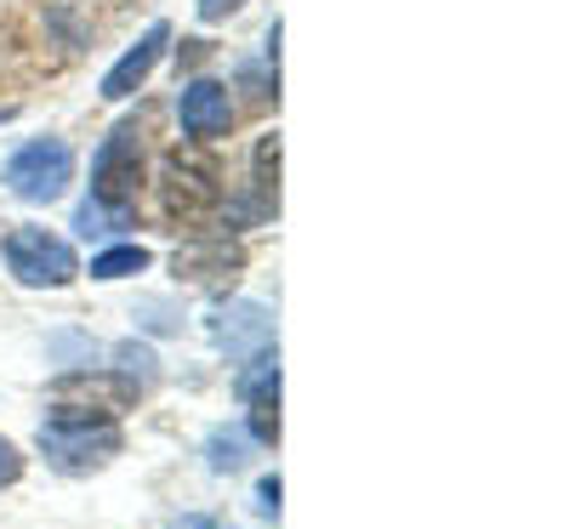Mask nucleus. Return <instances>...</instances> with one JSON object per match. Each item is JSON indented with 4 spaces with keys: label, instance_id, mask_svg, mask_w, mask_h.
<instances>
[{
    "label": "nucleus",
    "instance_id": "nucleus-11",
    "mask_svg": "<svg viewBox=\"0 0 569 529\" xmlns=\"http://www.w3.org/2000/svg\"><path fill=\"white\" fill-rule=\"evenodd\" d=\"M233 393L240 399H262V393H279V353H257L240 365V376H233Z\"/></svg>",
    "mask_w": 569,
    "mask_h": 529
},
{
    "label": "nucleus",
    "instance_id": "nucleus-9",
    "mask_svg": "<svg viewBox=\"0 0 569 529\" xmlns=\"http://www.w3.org/2000/svg\"><path fill=\"white\" fill-rule=\"evenodd\" d=\"M246 268V246L240 239H188V246H177L171 257V273L188 279V285H217V279H233Z\"/></svg>",
    "mask_w": 569,
    "mask_h": 529
},
{
    "label": "nucleus",
    "instance_id": "nucleus-6",
    "mask_svg": "<svg viewBox=\"0 0 569 529\" xmlns=\"http://www.w3.org/2000/svg\"><path fill=\"white\" fill-rule=\"evenodd\" d=\"M137 381L126 376V370H63L58 381H52V399L58 405H74V399H86L80 410H98V416H120V410H131L137 405Z\"/></svg>",
    "mask_w": 569,
    "mask_h": 529
},
{
    "label": "nucleus",
    "instance_id": "nucleus-15",
    "mask_svg": "<svg viewBox=\"0 0 569 529\" xmlns=\"http://www.w3.org/2000/svg\"><path fill=\"white\" fill-rule=\"evenodd\" d=\"M246 410H251V439L257 445H279V393L246 399Z\"/></svg>",
    "mask_w": 569,
    "mask_h": 529
},
{
    "label": "nucleus",
    "instance_id": "nucleus-18",
    "mask_svg": "<svg viewBox=\"0 0 569 529\" xmlns=\"http://www.w3.org/2000/svg\"><path fill=\"white\" fill-rule=\"evenodd\" d=\"M279 496H284V485H279V472H268L262 485H257V512H262V518H279Z\"/></svg>",
    "mask_w": 569,
    "mask_h": 529
},
{
    "label": "nucleus",
    "instance_id": "nucleus-12",
    "mask_svg": "<svg viewBox=\"0 0 569 529\" xmlns=\"http://www.w3.org/2000/svg\"><path fill=\"white\" fill-rule=\"evenodd\" d=\"M206 461H211V472H240L251 461V439H246V432L217 427L211 439H206Z\"/></svg>",
    "mask_w": 569,
    "mask_h": 529
},
{
    "label": "nucleus",
    "instance_id": "nucleus-3",
    "mask_svg": "<svg viewBox=\"0 0 569 529\" xmlns=\"http://www.w3.org/2000/svg\"><path fill=\"white\" fill-rule=\"evenodd\" d=\"M160 206L171 222H200L222 206V171L200 149H171L160 166Z\"/></svg>",
    "mask_w": 569,
    "mask_h": 529
},
{
    "label": "nucleus",
    "instance_id": "nucleus-19",
    "mask_svg": "<svg viewBox=\"0 0 569 529\" xmlns=\"http://www.w3.org/2000/svg\"><path fill=\"white\" fill-rule=\"evenodd\" d=\"M240 7H246V0H200V18L206 23H222L228 12H240Z\"/></svg>",
    "mask_w": 569,
    "mask_h": 529
},
{
    "label": "nucleus",
    "instance_id": "nucleus-20",
    "mask_svg": "<svg viewBox=\"0 0 569 529\" xmlns=\"http://www.w3.org/2000/svg\"><path fill=\"white\" fill-rule=\"evenodd\" d=\"M142 313H149V319H142V325H149V330H177V319H166V308H160V302H149V308H142Z\"/></svg>",
    "mask_w": 569,
    "mask_h": 529
},
{
    "label": "nucleus",
    "instance_id": "nucleus-1",
    "mask_svg": "<svg viewBox=\"0 0 569 529\" xmlns=\"http://www.w3.org/2000/svg\"><path fill=\"white\" fill-rule=\"evenodd\" d=\"M40 450L58 472H98L109 467L120 450H126V432L114 416H98V410H80V405H58L52 416L40 421Z\"/></svg>",
    "mask_w": 569,
    "mask_h": 529
},
{
    "label": "nucleus",
    "instance_id": "nucleus-2",
    "mask_svg": "<svg viewBox=\"0 0 569 529\" xmlns=\"http://www.w3.org/2000/svg\"><path fill=\"white\" fill-rule=\"evenodd\" d=\"M137 194H142V126L120 120L103 137L98 166H91V206H103L114 217H131Z\"/></svg>",
    "mask_w": 569,
    "mask_h": 529
},
{
    "label": "nucleus",
    "instance_id": "nucleus-17",
    "mask_svg": "<svg viewBox=\"0 0 569 529\" xmlns=\"http://www.w3.org/2000/svg\"><path fill=\"white\" fill-rule=\"evenodd\" d=\"M18 478H23V450L12 439H0V490L18 485Z\"/></svg>",
    "mask_w": 569,
    "mask_h": 529
},
{
    "label": "nucleus",
    "instance_id": "nucleus-13",
    "mask_svg": "<svg viewBox=\"0 0 569 529\" xmlns=\"http://www.w3.org/2000/svg\"><path fill=\"white\" fill-rule=\"evenodd\" d=\"M154 257L142 251V246H114V251H98L91 257V279H131V273H142Z\"/></svg>",
    "mask_w": 569,
    "mask_h": 529
},
{
    "label": "nucleus",
    "instance_id": "nucleus-16",
    "mask_svg": "<svg viewBox=\"0 0 569 529\" xmlns=\"http://www.w3.org/2000/svg\"><path fill=\"white\" fill-rule=\"evenodd\" d=\"M114 359H120L114 370H126V376L137 381V388H154V376H160V370H154V353H149V348L120 342V348H114Z\"/></svg>",
    "mask_w": 569,
    "mask_h": 529
},
{
    "label": "nucleus",
    "instance_id": "nucleus-10",
    "mask_svg": "<svg viewBox=\"0 0 569 529\" xmlns=\"http://www.w3.org/2000/svg\"><path fill=\"white\" fill-rule=\"evenodd\" d=\"M166 40H171V23H149V29H142V40L103 74V98H109V103L131 98V91L154 74V63H160V52H166Z\"/></svg>",
    "mask_w": 569,
    "mask_h": 529
},
{
    "label": "nucleus",
    "instance_id": "nucleus-8",
    "mask_svg": "<svg viewBox=\"0 0 569 529\" xmlns=\"http://www.w3.org/2000/svg\"><path fill=\"white\" fill-rule=\"evenodd\" d=\"M177 120H182V131L194 137V142L228 137V126H233V98H228V86H222V80H188L182 98H177Z\"/></svg>",
    "mask_w": 569,
    "mask_h": 529
},
{
    "label": "nucleus",
    "instance_id": "nucleus-4",
    "mask_svg": "<svg viewBox=\"0 0 569 529\" xmlns=\"http://www.w3.org/2000/svg\"><path fill=\"white\" fill-rule=\"evenodd\" d=\"M0 182H7L18 200H29V206H52V200H63V188L74 182V149L63 137H34V142H23V149L7 160Z\"/></svg>",
    "mask_w": 569,
    "mask_h": 529
},
{
    "label": "nucleus",
    "instance_id": "nucleus-14",
    "mask_svg": "<svg viewBox=\"0 0 569 529\" xmlns=\"http://www.w3.org/2000/svg\"><path fill=\"white\" fill-rule=\"evenodd\" d=\"M257 206H279V131L257 142Z\"/></svg>",
    "mask_w": 569,
    "mask_h": 529
},
{
    "label": "nucleus",
    "instance_id": "nucleus-5",
    "mask_svg": "<svg viewBox=\"0 0 569 529\" xmlns=\"http://www.w3.org/2000/svg\"><path fill=\"white\" fill-rule=\"evenodd\" d=\"M0 251H7L12 279L34 285V291H63V285H74V273H80L69 239L46 233V228H12L7 239H0Z\"/></svg>",
    "mask_w": 569,
    "mask_h": 529
},
{
    "label": "nucleus",
    "instance_id": "nucleus-7",
    "mask_svg": "<svg viewBox=\"0 0 569 529\" xmlns=\"http://www.w3.org/2000/svg\"><path fill=\"white\" fill-rule=\"evenodd\" d=\"M211 336H217V348H222L228 359L246 365V359H257V353L273 348V313H268L262 302H228V308L217 313Z\"/></svg>",
    "mask_w": 569,
    "mask_h": 529
}]
</instances>
